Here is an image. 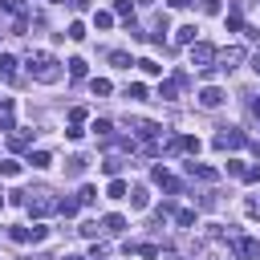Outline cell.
Here are the masks:
<instances>
[{"label": "cell", "mask_w": 260, "mask_h": 260, "mask_svg": "<svg viewBox=\"0 0 260 260\" xmlns=\"http://www.w3.org/2000/svg\"><path fill=\"white\" fill-rule=\"evenodd\" d=\"M24 65H28V77H32V81H45V85L61 81V61L49 57V53H28Z\"/></svg>", "instance_id": "cell-1"}, {"label": "cell", "mask_w": 260, "mask_h": 260, "mask_svg": "<svg viewBox=\"0 0 260 260\" xmlns=\"http://www.w3.org/2000/svg\"><path fill=\"white\" fill-rule=\"evenodd\" d=\"M24 207L41 219V215H53V211H57V199H53L45 187H32V191H24Z\"/></svg>", "instance_id": "cell-2"}, {"label": "cell", "mask_w": 260, "mask_h": 260, "mask_svg": "<svg viewBox=\"0 0 260 260\" xmlns=\"http://www.w3.org/2000/svg\"><path fill=\"white\" fill-rule=\"evenodd\" d=\"M232 256H236V260H260V240L232 232Z\"/></svg>", "instance_id": "cell-3"}, {"label": "cell", "mask_w": 260, "mask_h": 260, "mask_svg": "<svg viewBox=\"0 0 260 260\" xmlns=\"http://www.w3.org/2000/svg\"><path fill=\"white\" fill-rule=\"evenodd\" d=\"M244 142H248V134L236 126H219V134H215V150H240Z\"/></svg>", "instance_id": "cell-4"}, {"label": "cell", "mask_w": 260, "mask_h": 260, "mask_svg": "<svg viewBox=\"0 0 260 260\" xmlns=\"http://www.w3.org/2000/svg\"><path fill=\"white\" fill-rule=\"evenodd\" d=\"M215 57H219L215 45H207V41H195V45H191V65H195V69H211Z\"/></svg>", "instance_id": "cell-5"}, {"label": "cell", "mask_w": 260, "mask_h": 260, "mask_svg": "<svg viewBox=\"0 0 260 260\" xmlns=\"http://www.w3.org/2000/svg\"><path fill=\"white\" fill-rule=\"evenodd\" d=\"M219 65L215 69H223V73H232L240 61H244V45H228V49H219V57H215Z\"/></svg>", "instance_id": "cell-6"}, {"label": "cell", "mask_w": 260, "mask_h": 260, "mask_svg": "<svg viewBox=\"0 0 260 260\" xmlns=\"http://www.w3.org/2000/svg\"><path fill=\"white\" fill-rule=\"evenodd\" d=\"M150 179H154V183H158L167 195H179V191H183V183H179V179H175L167 167H154V171H150Z\"/></svg>", "instance_id": "cell-7"}, {"label": "cell", "mask_w": 260, "mask_h": 260, "mask_svg": "<svg viewBox=\"0 0 260 260\" xmlns=\"http://www.w3.org/2000/svg\"><path fill=\"white\" fill-rule=\"evenodd\" d=\"M195 98H199V106H203V110H215V106H223V89H219V85H203Z\"/></svg>", "instance_id": "cell-8"}, {"label": "cell", "mask_w": 260, "mask_h": 260, "mask_svg": "<svg viewBox=\"0 0 260 260\" xmlns=\"http://www.w3.org/2000/svg\"><path fill=\"white\" fill-rule=\"evenodd\" d=\"M187 175H191V179H203V183H215V179H219L215 167H203V162H195V158L187 162Z\"/></svg>", "instance_id": "cell-9"}, {"label": "cell", "mask_w": 260, "mask_h": 260, "mask_svg": "<svg viewBox=\"0 0 260 260\" xmlns=\"http://www.w3.org/2000/svg\"><path fill=\"white\" fill-rule=\"evenodd\" d=\"M102 232H106V236H122V232H126V219L114 211V215H106V219H102Z\"/></svg>", "instance_id": "cell-10"}, {"label": "cell", "mask_w": 260, "mask_h": 260, "mask_svg": "<svg viewBox=\"0 0 260 260\" xmlns=\"http://www.w3.org/2000/svg\"><path fill=\"white\" fill-rule=\"evenodd\" d=\"M85 162H89L85 154H73V158H65V175H69V179H77V175L85 171Z\"/></svg>", "instance_id": "cell-11"}, {"label": "cell", "mask_w": 260, "mask_h": 260, "mask_svg": "<svg viewBox=\"0 0 260 260\" xmlns=\"http://www.w3.org/2000/svg\"><path fill=\"white\" fill-rule=\"evenodd\" d=\"M0 77H4V81L16 77V57H12V53H0Z\"/></svg>", "instance_id": "cell-12"}, {"label": "cell", "mask_w": 260, "mask_h": 260, "mask_svg": "<svg viewBox=\"0 0 260 260\" xmlns=\"http://www.w3.org/2000/svg\"><path fill=\"white\" fill-rule=\"evenodd\" d=\"M195 24H183V28H175V45H195Z\"/></svg>", "instance_id": "cell-13"}, {"label": "cell", "mask_w": 260, "mask_h": 260, "mask_svg": "<svg viewBox=\"0 0 260 260\" xmlns=\"http://www.w3.org/2000/svg\"><path fill=\"white\" fill-rule=\"evenodd\" d=\"M28 142H32V130H16V134L8 138V146H12V150H24Z\"/></svg>", "instance_id": "cell-14"}, {"label": "cell", "mask_w": 260, "mask_h": 260, "mask_svg": "<svg viewBox=\"0 0 260 260\" xmlns=\"http://www.w3.org/2000/svg\"><path fill=\"white\" fill-rule=\"evenodd\" d=\"M146 203H150V195H146V187H134V191H130V207H134V211H142Z\"/></svg>", "instance_id": "cell-15"}, {"label": "cell", "mask_w": 260, "mask_h": 260, "mask_svg": "<svg viewBox=\"0 0 260 260\" xmlns=\"http://www.w3.org/2000/svg\"><path fill=\"white\" fill-rule=\"evenodd\" d=\"M65 65H69V77H73V81H81V77H85V61H81V57H69Z\"/></svg>", "instance_id": "cell-16"}, {"label": "cell", "mask_w": 260, "mask_h": 260, "mask_svg": "<svg viewBox=\"0 0 260 260\" xmlns=\"http://www.w3.org/2000/svg\"><path fill=\"white\" fill-rule=\"evenodd\" d=\"M102 171L118 179V171H122V158H118V154H106V158H102Z\"/></svg>", "instance_id": "cell-17"}, {"label": "cell", "mask_w": 260, "mask_h": 260, "mask_svg": "<svg viewBox=\"0 0 260 260\" xmlns=\"http://www.w3.org/2000/svg\"><path fill=\"white\" fill-rule=\"evenodd\" d=\"M77 207H81V199H69V195L57 199V211H61V215H77Z\"/></svg>", "instance_id": "cell-18"}, {"label": "cell", "mask_w": 260, "mask_h": 260, "mask_svg": "<svg viewBox=\"0 0 260 260\" xmlns=\"http://www.w3.org/2000/svg\"><path fill=\"white\" fill-rule=\"evenodd\" d=\"M110 65H114V69H130V53L114 49V53H110Z\"/></svg>", "instance_id": "cell-19"}, {"label": "cell", "mask_w": 260, "mask_h": 260, "mask_svg": "<svg viewBox=\"0 0 260 260\" xmlns=\"http://www.w3.org/2000/svg\"><path fill=\"white\" fill-rule=\"evenodd\" d=\"M89 89H93V98H106V93H110L114 85H110L106 77H93V81H89Z\"/></svg>", "instance_id": "cell-20"}, {"label": "cell", "mask_w": 260, "mask_h": 260, "mask_svg": "<svg viewBox=\"0 0 260 260\" xmlns=\"http://www.w3.org/2000/svg\"><path fill=\"white\" fill-rule=\"evenodd\" d=\"M28 162H32L37 171H45V167H49L53 158H49V150H32V154H28Z\"/></svg>", "instance_id": "cell-21"}, {"label": "cell", "mask_w": 260, "mask_h": 260, "mask_svg": "<svg viewBox=\"0 0 260 260\" xmlns=\"http://www.w3.org/2000/svg\"><path fill=\"white\" fill-rule=\"evenodd\" d=\"M106 195H110V199H126V183H122V179H110Z\"/></svg>", "instance_id": "cell-22"}, {"label": "cell", "mask_w": 260, "mask_h": 260, "mask_svg": "<svg viewBox=\"0 0 260 260\" xmlns=\"http://www.w3.org/2000/svg\"><path fill=\"white\" fill-rule=\"evenodd\" d=\"M175 223H179V228H191V223H195V211H191V207H179V211H175Z\"/></svg>", "instance_id": "cell-23"}, {"label": "cell", "mask_w": 260, "mask_h": 260, "mask_svg": "<svg viewBox=\"0 0 260 260\" xmlns=\"http://www.w3.org/2000/svg\"><path fill=\"white\" fill-rule=\"evenodd\" d=\"M244 211H248V215H252V219H260V191H256V195H248V199H244Z\"/></svg>", "instance_id": "cell-24"}, {"label": "cell", "mask_w": 260, "mask_h": 260, "mask_svg": "<svg viewBox=\"0 0 260 260\" xmlns=\"http://www.w3.org/2000/svg\"><path fill=\"white\" fill-rule=\"evenodd\" d=\"M114 12L130 20V16H134V0H114Z\"/></svg>", "instance_id": "cell-25"}, {"label": "cell", "mask_w": 260, "mask_h": 260, "mask_svg": "<svg viewBox=\"0 0 260 260\" xmlns=\"http://www.w3.org/2000/svg\"><path fill=\"white\" fill-rule=\"evenodd\" d=\"M65 37H69V41H85V24H81V20H73V24L65 28Z\"/></svg>", "instance_id": "cell-26"}, {"label": "cell", "mask_w": 260, "mask_h": 260, "mask_svg": "<svg viewBox=\"0 0 260 260\" xmlns=\"http://www.w3.org/2000/svg\"><path fill=\"white\" fill-rule=\"evenodd\" d=\"M138 69H142V73H150V77H158V73H162V65H158V61H150V57H142V61H138Z\"/></svg>", "instance_id": "cell-27"}, {"label": "cell", "mask_w": 260, "mask_h": 260, "mask_svg": "<svg viewBox=\"0 0 260 260\" xmlns=\"http://www.w3.org/2000/svg\"><path fill=\"white\" fill-rule=\"evenodd\" d=\"M93 134H98V138H114V126H110L106 118H98V122H93Z\"/></svg>", "instance_id": "cell-28"}, {"label": "cell", "mask_w": 260, "mask_h": 260, "mask_svg": "<svg viewBox=\"0 0 260 260\" xmlns=\"http://www.w3.org/2000/svg\"><path fill=\"white\" fill-rule=\"evenodd\" d=\"M0 175L16 179V175H20V162H16V158H4V162H0Z\"/></svg>", "instance_id": "cell-29"}, {"label": "cell", "mask_w": 260, "mask_h": 260, "mask_svg": "<svg viewBox=\"0 0 260 260\" xmlns=\"http://www.w3.org/2000/svg\"><path fill=\"white\" fill-rule=\"evenodd\" d=\"M240 179H244V183H260V162H248Z\"/></svg>", "instance_id": "cell-30"}, {"label": "cell", "mask_w": 260, "mask_h": 260, "mask_svg": "<svg viewBox=\"0 0 260 260\" xmlns=\"http://www.w3.org/2000/svg\"><path fill=\"white\" fill-rule=\"evenodd\" d=\"M126 98H130V102H142V98H146V85H138V81L126 85Z\"/></svg>", "instance_id": "cell-31"}, {"label": "cell", "mask_w": 260, "mask_h": 260, "mask_svg": "<svg viewBox=\"0 0 260 260\" xmlns=\"http://www.w3.org/2000/svg\"><path fill=\"white\" fill-rule=\"evenodd\" d=\"M77 199H81L85 207H89V203H98V187H81V191H77Z\"/></svg>", "instance_id": "cell-32"}, {"label": "cell", "mask_w": 260, "mask_h": 260, "mask_svg": "<svg viewBox=\"0 0 260 260\" xmlns=\"http://www.w3.org/2000/svg\"><path fill=\"white\" fill-rule=\"evenodd\" d=\"M93 24H98V28H110V24H114V12H93Z\"/></svg>", "instance_id": "cell-33"}, {"label": "cell", "mask_w": 260, "mask_h": 260, "mask_svg": "<svg viewBox=\"0 0 260 260\" xmlns=\"http://www.w3.org/2000/svg\"><path fill=\"white\" fill-rule=\"evenodd\" d=\"M0 130H4V134L16 130V126H12V110H0Z\"/></svg>", "instance_id": "cell-34"}, {"label": "cell", "mask_w": 260, "mask_h": 260, "mask_svg": "<svg viewBox=\"0 0 260 260\" xmlns=\"http://www.w3.org/2000/svg\"><path fill=\"white\" fill-rule=\"evenodd\" d=\"M69 122L81 126V122H85V106H73V110H69Z\"/></svg>", "instance_id": "cell-35"}, {"label": "cell", "mask_w": 260, "mask_h": 260, "mask_svg": "<svg viewBox=\"0 0 260 260\" xmlns=\"http://www.w3.org/2000/svg\"><path fill=\"white\" fill-rule=\"evenodd\" d=\"M45 236H49V228H41V223H37V228H28V240H32V244H37V240H45Z\"/></svg>", "instance_id": "cell-36"}, {"label": "cell", "mask_w": 260, "mask_h": 260, "mask_svg": "<svg viewBox=\"0 0 260 260\" xmlns=\"http://www.w3.org/2000/svg\"><path fill=\"white\" fill-rule=\"evenodd\" d=\"M203 12L207 16H219V0H203Z\"/></svg>", "instance_id": "cell-37"}, {"label": "cell", "mask_w": 260, "mask_h": 260, "mask_svg": "<svg viewBox=\"0 0 260 260\" xmlns=\"http://www.w3.org/2000/svg\"><path fill=\"white\" fill-rule=\"evenodd\" d=\"M167 4H171V8H187L191 0H167Z\"/></svg>", "instance_id": "cell-38"}, {"label": "cell", "mask_w": 260, "mask_h": 260, "mask_svg": "<svg viewBox=\"0 0 260 260\" xmlns=\"http://www.w3.org/2000/svg\"><path fill=\"white\" fill-rule=\"evenodd\" d=\"M252 69H256V73H260V49H256V53H252Z\"/></svg>", "instance_id": "cell-39"}, {"label": "cell", "mask_w": 260, "mask_h": 260, "mask_svg": "<svg viewBox=\"0 0 260 260\" xmlns=\"http://www.w3.org/2000/svg\"><path fill=\"white\" fill-rule=\"evenodd\" d=\"M252 114H260V98H256V102H252Z\"/></svg>", "instance_id": "cell-40"}, {"label": "cell", "mask_w": 260, "mask_h": 260, "mask_svg": "<svg viewBox=\"0 0 260 260\" xmlns=\"http://www.w3.org/2000/svg\"><path fill=\"white\" fill-rule=\"evenodd\" d=\"M4 203H8V195H4V191H0V207H4Z\"/></svg>", "instance_id": "cell-41"}, {"label": "cell", "mask_w": 260, "mask_h": 260, "mask_svg": "<svg viewBox=\"0 0 260 260\" xmlns=\"http://www.w3.org/2000/svg\"><path fill=\"white\" fill-rule=\"evenodd\" d=\"M65 260H85V256H65Z\"/></svg>", "instance_id": "cell-42"}, {"label": "cell", "mask_w": 260, "mask_h": 260, "mask_svg": "<svg viewBox=\"0 0 260 260\" xmlns=\"http://www.w3.org/2000/svg\"><path fill=\"white\" fill-rule=\"evenodd\" d=\"M89 260H102V256H89Z\"/></svg>", "instance_id": "cell-43"}, {"label": "cell", "mask_w": 260, "mask_h": 260, "mask_svg": "<svg viewBox=\"0 0 260 260\" xmlns=\"http://www.w3.org/2000/svg\"><path fill=\"white\" fill-rule=\"evenodd\" d=\"M256 4H260V0H256Z\"/></svg>", "instance_id": "cell-44"}]
</instances>
